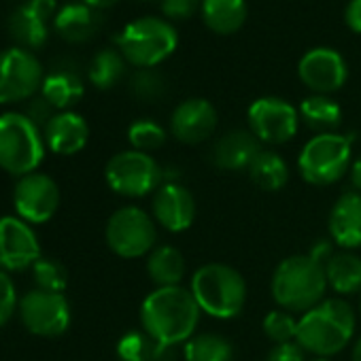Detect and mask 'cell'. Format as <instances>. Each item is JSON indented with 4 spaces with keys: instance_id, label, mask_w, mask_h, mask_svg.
Returning a JSON list of instances; mask_svg holds the SVG:
<instances>
[{
    "instance_id": "6da1fadb",
    "label": "cell",
    "mask_w": 361,
    "mask_h": 361,
    "mask_svg": "<svg viewBox=\"0 0 361 361\" xmlns=\"http://www.w3.org/2000/svg\"><path fill=\"white\" fill-rule=\"evenodd\" d=\"M200 314L202 310L194 293L180 285L157 287L142 300L140 306L142 329L168 346L185 344L194 336Z\"/></svg>"
},
{
    "instance_id": "7a4b0ae2",
    "label": "cell",
    "mask_w": 361,
    "mask_h": 361,
    "mask_svg": "<svg viewBox=\"0 0 361 361\" xmlns=\"http://www.w3.org/2000/svg\"><path fill=\"white\" fill-rule=\"evenodd\" d=\"M357 314L348 302L325 298L300 317L295 342L314 357L338 355L355 336Z\"/></svg>"
},
{
    "instance_id": "3957f363",
    "label": "cell",
    "mask_w": 361,
    "mask_h": 361,
    "mask_svg": "<svg viewBox=\"0 0 361 361\" xmlns=\"http://www.w3.org/2000/svg\"><path fill=\"white\" fill-rule=\"evenodd\" d=\"M274 302L293 314H304L325 300V268L306 255L285 257L272 274Z\"/></svg>"
},
{
    "instance_id": "277c9868",
    "label": "cell",
    "mask_w": 361,
    "mask_h": 361,
    "mask_svg": "<svg viewBox=\"0 0 361 361\" xmlns=\"http://www.w3.org/2000/svg\"><path fill=\"white\" fill-rule=\"evenodd\" d=\"M198 306L213 319H234L247 302V283L243 274L228 264H204L192 276V287Z\"/></svg>"
},
{
    "instance_id": "5b68a950",
    "label": "cell",
    "mask_w": 361,
    "mask_h": 361,
    "mask_svg": "<svg viewBox=\"0 0 361 361\" xmlns=\"http://www.w3.org/2000/svg\"><path fill=\"white\" fill-rule=\"evenodd\" d=\"M45 159V136L26 113L0 115V168L13 176L37 172Z\"/></svg>"
},
{
    "instance_id": "8992f818",
    "label": "cell",
    "mask_w": 361,
    "mask_h": 361,
    "mask_svg": "<svg viewBox=\"0 0 361 361\" xmlns=\"http://www.w3.org/2000/svg\"><path fill=\"white\" fill-rule=\"evenodd\" d=\"M353 164L350 138L338 132L312 136L298 155V170L306 183L327 188L348 174Z\"/></svg>"
},
{
    "instance_id": "52a82bcc",
    "label": "cell",
    "mask_w": 361,
    "mask_h": 361,
    "mask_svg": "<svg viewBox=\"0 0 361 361\" xmlns=\"http://www.w3.org/2000/svg\"><path fill=\"white\" fill-rule=\"evenodd\" d=\"M119 54L126 62L142 68H155L178 45L176 30L159 18H138L117 37Z\"/></svg>"
},
{
    "instance_id": "ba28073f",
    "label": "cell",
    "mask_w": 361,
    "mask_h": 361,
    "mask_svg": "<svg viewBox=\"0 0 361 361\" xmlns=\"http://www.w3.org/2000/svg\"><path fill=\"white\" fill-rule=\"evenodd\" d=\"M104 178L115 194L126 198H142L151 192L155 194L164 183L161 166L149 153L136 149L115 153L104 168Z\"/></svg>"
},
{
    "instance_id": "9c48e42d",
    "label": "cell",
    "mask_w": 361,
    "mask_h": 361,
    "mask_svg": "<svg viewBox=\"0 0 361 361\" xmlns=\"http://www.w3.org/2000/svg\"><path fill=\"white\" fill-rule=\"evenodd\" d=\"M104 238L117 257L136 259L149 255L157 240L155 219L138 207H123L109 217Z\"/></svg>"
},
{
    "instance_id": "30bf717a",
    "label": "cell",
    "mask_w": 361,
    "mask_h": 361,
    "mask_svg": "<svg viewBox=\"0 0 361 361\" xmlns=\"http://www.w3.org/2000/svg\"><path fill=\"white\" fill-rule=\"evenodd\" d=\"M43 66L22 47L0 51V104L30 100L43 87Z\"/></svg>"
},
{
    "instance_id": "8fae6325",
    "label": "cell",
    "mask_w": 361,
    "mask_h": 361,
    "mask_svg": "<svg viewBox=\"0 0 361 361\" xmlns=\"http://www.w3.org/2000/svg\"><path fill=\"white\" fill-rule=\"evenodd\" d=\"M26 329L41 338L62 336L71 325V304L64 293L32 289L18 304Z\"/></svg>"
},
{
    "instance_id": "7c38bea8",
    "label": "cell",
    "mask_w": 361,
    "mask_h": 361,
    "mask_svg": "<svg viewBox=\"0 0 361 361\" xmlns=\"http://www.w3.org/2000/svg\"><path fill=\"white\" fill-rule=\"evenodd\" d=\"M249 130L266 145H283L291 140L300 126V111L283 98L266 96L255 100L247 111Z\"/></svg>"
},
{
    "instance_id": "4fadbf2b",
    "label": "cell",
    "mask_w": 361,
    "mask_h": 361,
    "mask_svg": "<svg viewBox=\"0 0 361 361\" xmlns=\"http://www.w3.org/2000/svg\"><path fill=\"white\" fill-rule=\"evenodd\" d=\"M13 204L26 224H47L60 207V188L58 183L43 174L30 172L18 180L13 190Z\"/></svg>"
},
{
    "instance_id": "5bb4252c",
    "label": "cell",
    "mask_w": 361,
    "mask_h": 361,
    "mask_svg": "<svg viewBox=\"0 0 361 361\" xmlns=\"http://www.w3.org/2000/svg\"><path fill=\"white\" fill-rule=\"evenodd\" d=\"M41 257V245L30 224L11 215L0 217V270L20 272Z\"/></svg>"
},
{
    "instance_id": "9a60e30c",
    "label": "cell",
    "mask_w": 361,
    "mask_h": 361,
    "mask_svg": "<svg viewBox=\"0 0 361 361\" xmlns=\"http://www.w3.org/2000/svg\"><path fill=\"white\" fill-rule=\"evenodd\" d=\"M298 77L312 94L329 96L346 83L348 68L338 51L329 47H317L302 56L298 64Z\"/></svg>"
},
{
    "instance_id": "2e32d148",
    "label": "cell",
    "mask_w": 361,
    "mask_h": 361,
    "mask_svg": "<svg viewBox=\"0 0 361 361\" xmlns=\"http://www.w3.org/2000/svg\"><path fill=\"white\" fill-rule=\"evenodd\" d=\"M151 215L168 232H185L196 219V198L176 180L161 183L153 194Z\"/></svg>"
},
{
    "instance_id": "e0dca14e",
    "label": "cell",
    "mask_w": 361,
    "mask_h": 361,
    "mask_svg": "<svg viewBox=\"0 0 361 361\" xmlns=\"http://www.w3.org/2000/svg\"><path fill=\"white\" fill-rule=\"evenodd\" d=\"M217 130V111L204 98L183 100L170 117V132L183 145H200Z\"/></svg>"
},
{
    "instance_id": "ac0fdd59",
    "label": "cell",
    "mask_w": 361,
    "mask_h": 361,
    "mask_svg": "<svg viewBox=\"0 0 361 361\" xmlns=\"http://www.w3.org/2000/svg\"><path fill=\"white\" fill-rule=\"evenodd\" d=\"M327 230H329V238L344 251H353L361 247V194L359 192H346L334 202L327 219Z\"/></svg>"
},
{
    "instance_id": "d6986e66",
    "label": "cell",
    "mask_w": 361,
    "mask_h": 361,
    "mask_svg": "<svg viewBox=\"0 0 361 361\" xmlns=\"http://www.w3.org/2000/svg\"><path fill=\"white\" fill-rule=\"evenodd\" d=\"M259 151L262 142L251 130H230L215 142L211 159L219 170H249Z\"/></svg>"
},
{
    "instance_id": "ffe728a7",
    "label": "cell",
    "mask_w": 361,
    "mask_h": 361,
    "mask_svg": "<svg viewBox=\"0 0 361 361\" xmlns=\"http://www.w3.org/2000/svg\"><path fill=\"white\" fill-rule=\"evenodd\" d=\"M43 136H45V145L56 155H75L87 145L90 128L79 113L62 111L49 119Z\"/></svg>"
},
{
    "instance_id": "44dd1931",
    "label": "cell",
    "mask_w": 361,
    "mask_h": 361,
    "mask_svg": "<svg viewBox=\"0 0 361 361\" xmlns=\"http://www.w3.org/2000/svg\"><path fill=\"white\" fill-rule=\"evenodd\" d=\"M56 30L58 35L68 41V43H85L92 37H96V32L100 30L102 18L98 13V9H92L85 3H73L62 7L56 18H54Z\"/></svg>"
},
{
    "instance_id": "7402d4cb",
    "label": "cell",
    "mask_w": 361,
    "mask_h": 361,
    "mask_svg": "<svg viewBox=\"0 0 361 361\" xmlns=\"http://www.w3.org/2000/svg\"><path fill=\"white\" fill-rule=\"evenodd\" d=\"M117 357L121 361H176V346L157 342L142 331H128L117 342Z\"/></svg>"
},
{
    "instance_id": "603a6c76",
    "label": "cell",
    "mask_w": 361,
    "mask_h": 361,
    "mask_svg": "<svg viewBox=\"0 0 361 361\" xmlns=\"http://www.w3.org/2000/svg\"><path fill=\"white\" fill-rule=\"evenodd\" d=\"M202 20L215 35H234L247 20V0H202Z\"/></svg>"
},
{
    "instance_id": "cb8c5ba5",
    "label": "cell",
    "mask_w": 361,
    "mask_h": 361,
    "mask_svg": "<svg viewBox=\"0 0 361 361\" xmlns=\"http://www.w3.org/2000/svg\"><path fill=\"white\" fill-rule=\"evenodd\" d=\"M147 274L157 287H176L185 276V257L176 247L159 245L147 257Z\"/></svg>"
},
{
    "instance_id": "d4e9b609",
    "label": "cell",
    "mask_w": 361,
    "mask_h": 361,
    "mask_svg": "<svg viewBox=\"0 0 361 361\" xmlns=\"http://www.w3.org/2000/svg\"><path fill=\"white\" fill-rule=\"evenodd\" d=\"M327 287L338 295H353L361 291V257L350 251H338L325 264Z\"/></svg>"
},
{
    "instance_id": "484cf974",
    "label": "cell",
    "mask_w": 361,
    "mask_h": 361,
    "mask_svg": "<svg viewBox=\"0 0 361 361\" xmlns=\"http://www.w3.org/2000/svg\"><path fill=\"white\" fill-rule=\"evenodd\" d=\"M300 119L317 134H329L342 123V109L329 96L312 94L300 104Z\"/></svg>"
},
{
    "instance_id": "4316f807",
    "label": "cell",
    "mask_w": 361,
    "mask_h": 361,
    "mask_svg": "<svg viewBox=\"0 0 361 361\" xmlns=\"http://www.w3.org/2000/svg\"><path fill=\"white\" fill-rule=\"evenodd\" d=\"M247 172L253 183L264 192H281L289 180L287 161L279 153L266 151V149L259 151V155L253 159Z\"/></svg>"
},
{
    "instance_id": "83f0119b",
    "label": "cell",
    "mask_w": 361,
    "mask_h": 361,
    "mask_svg": "<svg viewBox=\"0 0 361 361\" xmlns=\"http://www.w3.org/2000/svg\"><path fill=\"white\" fill-rule=\"evenodd\" d=\"M7 30L11 39L22 47V49H39L47 41V22L37 18L28 5H22L16 9L9 20H7Z\"/></svg>"
},
{
    "instance_id": "f1b7e54d",
    "label": "cell",
    "mask_w": 361,
    "mask_h": 361,
    "mask_svg": "<svg viewBox=\"0 0 361 361\" xmlns=\"http://www.w3.org/2000/svg\"><path fill=\"white\" fill-rule=\"evenodd\" d=\"M41 96L54 106V109H68L83 96V81L73 71H54L45 77Z\"/></svg>"
},
{
    "instance_id": "f546056e",
    "label": "cell",
    "mask_w": 361,
    "mask_h": 361,
    "mask_svg": "<svg viewBox=\"0 0 361 361\" xmlns=\"http://www.w3.org/2000/svg\"><path fill=\"white\" fill-rule=\"evenodd\" d=\"M185 361H234V346L219 334H198L183 344Z\"/></svg>"
},
{
    "instance_id": "4dcf8cb0",
    "label": "cell",
    "mask_w": 361,
    "mask_h": 361,
    "mask_svg": "<svg viewBox=\"0 0 361 361\" xmlns=\"http://www.w3.org/2000/svg\"><path fill=\"white\" fill-rule=\"evenodd\" d=\"M87 75L98 90H111L126 75V60L115 49H102L94 56Z\"/></svg>"
},
{
    "instance_id": "1f68e13d",
    "label": "cell",
    "mask_w": 361,
    "mask_h": 361,
    "mask_svg": "<svg viewBox=\"0 0 361 361\" xmlns=\"http://www.w3.org/2000/svg\"><path fill=\"white\" fill-rule=\"evenodd\" d=\"M128 140L132 149L151 153L166 142V130L153 119H138L128 128Z\"/></svg>"
},
{
    "instance_id": "d6a6232c",
    "label": "cell",
    "mask_w": 361,
    "mask_h": 361,
    "mask_svg": "<svg viewBox=\"0 0 361 361\" xmlns=\"http://www.w3.org/2000/svg\"><path fill=\"white\" fill-rule=\"evenodd\" d=\"M298 323L300 319H295L293 312H287L283 308L279 310H270L264 317V334L274 342V344H285V342H293L298 336Z\"/></svg>"
},
{
    "instance_id": "836d02e7",
    "label": "cell",
    "mask_w": 361,
    "mask_h": 361,
    "mask_svg": "<svg viewBox=\"0 0 361 361\" xmlns=\"http://www.w3.org/2000/svg\"><path fill=\"white\" fill-rule=\"evenodd\" d=\"M32 272H35L37 289L62 293V291L66 289V285H68V272H66V268H64L60 262H56V259L41 257V259L32 266Z\"/></svg>"
},
{
    "instance_id": "e575fe53",
    "label": "cell",
    "mask_w": 361,
    "mask_h": 361,
    "mask_svg": "<svg viewBox=\"0 0 361 361\" xmlns=\"http://www.w3.org/2000/svg\"><path fill=\"white\" fill-rule=\"evenodd\" d=\"M132 92L138 100L155 102L166 94V79L153 68H142L132 77Z\"/></svg>"
},
{
    "instance_id": "d590c367",
    "label": "cell",
    "mask_w": 361,
    "mask_h": 361,
    "mask_svg": "<svg viewBox=\"0 0 361 361\" xmlns=\"http://www.w3.org/2000/svg\"><path fill=\"white\" fill-rule=\"evenodd\" d=\"M18 293H16V285L9 276V272L0 270V327L7 325L9 319L13 317L16 308H18Z\"/></svg>"
},
{
    "instance_id": "8d00e7d4",
    "label": "cell",
    "mask_w": 361,
    "mask_h": 361,
    "mask_svg": "<svg viewBox=\"0 0 361 361\" xmlns=\"http://www.w3.org/2000/svg\"><path fill=\"white\" fill-rule=\"evenodd\" d=\"M202 9V0H161V11L168 20H190Z\"/></svg>"
},
{
    "instance_id": "74e56055",
    "label": "cell",
    "mask_w": 361,
    "mask_h": 361,
    "mask_svg": "<svg viewBox=\"0 0 361 361\" xmlns=\"http://www.w3.org/2000/svg\"><path fill=\"white\" fill-rule=\"evenodd\" d=\"M304 348L293 340V342H285V344H274L266 357V361H306L304 357Z\"/></svg>"
},
{
    "instance_id": "f35d334b",
    "label": "cell",
    "mask_w": 361,
    "mask_h": 361,
    "mask_svg": "<svg viewBox=\"0 0 361 361\" xmlns=\"http://www.w3.org/2000/svg\"><path fill=\"white\" fill-rule=\"evenodd\" d=\"M26 115L41 128V126H47L49 123V119L54 117V106L41 96V98H35V100H30V104H28V111H26Z\"/></svg>"
},
{
    "instance_id": "ab89813d",
    "label": "cell",
    "mask_w": 361,
    "mask_h": 361,
    "mask_svg": "<svg viewBox=\"0 0 361 361\" xmlns=\"http://www.w3.org/2000/svg\"><path fill=\"white\" fill-rule=\"evenodd\" d=\"M334 255H336L334 245H331L327 238H319V240H314V243H312V247H310V251H308V257H310V259H314L317 264H321L323 268H325V264H327Z\"/></svg>"
},
{
    "instance_id": "60d3db41",
    "label": "cell",
    "mask_w": 361,
    "mask_h": 361,
    "mask_svg": "<svg viewBox=\"0 0 361 361\" xmlns=\"http://www.w3.org/2000/svg\"><path fill=\"white\" fill-rule=\"evenodd\" d=\"M344 22L353 32L361 35V0H350V3L346 5Z\"/></svg>"
},
{
    "instance_id": "b9f144b4",
    "label": "cell",
    "mask_w": 361,
    "mask_h": 361,
    "mask_svg": "<svg viewBox=\"0 0 361 361\" xmlns=\"http://www.w3.org/2000/svg\"><path fill=\"white\" fill-rule=\"evenodd\" d=\"M26 5H28V9H30L37 18H41L43 22L51 20L54 13H56V0H28Z\"/></svg>"
},
{
    "instance_id": "7bdbcfd3",
    "label": "cell",
    "mask_w": 361,
    "mask_h": 361,
    "mask_svg": "<svg viewBox=\"0 0 361 361\" xmlns=\"http://www.w3.org/2000/svg\"><path fill=\"white\" fill-rule=\"evenodd\" d=\"M348 178H350V185H353V190L361 194V157H357V159L350 164Z\"/></svg>"
},
{
    "instance_id": "ee69618b",
    "label": "cell",
    "mask_w": 361,
    "mask_h": 361,
    "mask_svg": "<svg viewBox=\"0 0 361 361\" xmlns=\"http://www.w3.org/2000/svg\"><path fill=\"white\" fill-rule=\"evenodd\" d=\"M85 5H90L92 9H109L113 5H117L119 0H83Z\"/></svg>"
},
{
    "instance_id": "f6af8a7d",
    "label": "cell",
    "mask_w": 361,
    "mask_h": 361,
    "mask_svg": "<svg viewBox=\"0 0 361 361\" xmlns=\"http://www.w3.org/2000/svg\"><path fill=\"white\" fill-rule=\"evenodd\" d=\"M350 361H361V336L357 338V342H355V346H353V357H350Z\"/></svg>"
},
{
    "instance_id": "bcb514c9",
    "label": "cell",
    "mask_w": 361,
    "mask_h": 361,
    "mask_svg": "<svg viewBox=\"0 0 361 361\" xmlns=\"http://www.w3.org/2000/svg\"><path fill=\"white\" fill-rule=\"evenodd\" d=\"M308 361H329V359H325V357H314V359H308Z\"/></svg>"
},
{
    "instance_id": "7dc6e473",
    "label": "cell",
    "mask_w": 361,
    "mask_h": 361,
    "mask_svg": "<svg viewBox=\"0 0 361 361\" xmlns=\"http://www.w3.org/2000/svg\"><path fill=\"white\" fill-rule=\"evenodd\" d=\"M359 312H361V298H359Z\"/></svg>"
},
{
    "instance_id": "c3c4849f",
    "label": "cell",
    "mask_w": 361,
    "mask_h": 361,
    "mask_svg": "<svg viewBox=\"0 0 361 361\" xmlns=\"http://www.w3.org/2000/svg\"><path fill=\"white\" fill-rule=\"evenodd\" d=\"M142 3H153V0H142Z\"/></svg>"
}]
</instances>
